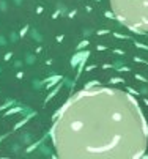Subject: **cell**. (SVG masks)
I'll return each instance as SVG.
<instances>
[{"mask_svg":"<svg viewBox=\"0 0 148 159\" xmlns=\"http://www.w3.org/2000/svg\"><path fill=\"white\" fill-rule=\"evenodd\" d=\"M52 137L61 158L132 159L143 154L148 131L140 107L129 93L91 87L65 104Z\"/></svg>","mask_w":148,"mask_h":159,"instance_id":"cell-1","label":"cell"},{"mask_svg":"<svg viewBox=\"0 0 148 159\" xmlns=\"http://www.w3.org/2000/svg\"><path fill=\"white\" fill-rule=\"evenodd\" d=\"M110 7L123 25L148 33V0H110Z\"/></svg>","mask_w":148,"mask_h":159,"instance_id":"cell-2","label":"cell"}]
</instances>
